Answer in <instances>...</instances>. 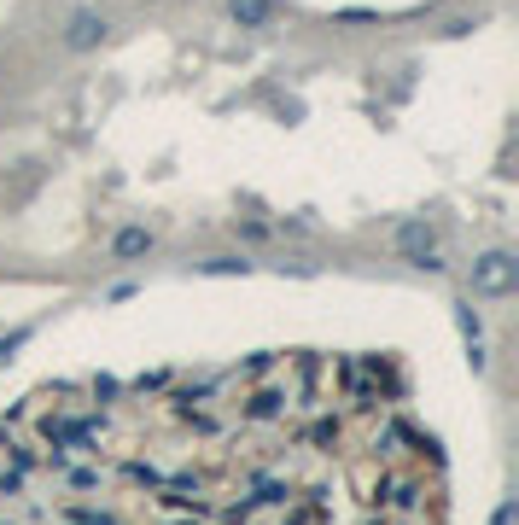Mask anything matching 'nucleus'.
Returning a JSON list of instances; mask_svg holds the SVG:
<instances>
[{
  "label": "nucleus",
  "mask_w": 519,
  "mask_h": 525,
  "mask_svg": "<svg viewBox=\"0 0 519 525\" xmlns=\"http://www.w3.org/2000/svg\"><path fill=\"white\" fill-rule=\"evenodd\" d=\"M514 286H519V263L508 251H485V257L473 263V292H479V298H508Z\"/></svg>",
  "instance_id": "obj_1"
},
{
  "label": "nucleus",
  "mask_w": 519,
  "mask_h": 525,
  "mask_svg": "<svg viewBox=\"0 0 519 525\" xmlns=\"http://www.w3.org/2000/svg\"><path fill=\"white\" fill-rule=\"evenodd\" d=\"M100 41H105V18L100 12H76V18H70V30H65L70 53H94Z\"/></svg>",
  "instance_id": "obj_2"
},
{
  "label": "nucleus",
  "mask_w": 519,
  "mask_h": 525,
  "mask_svg": "<svg viewBox=\"0 0 519 525\" xmlns=\"http://www.w3.org/2000/svg\"><path fill=\"white\" fill-rule=\"evenodd\" d=\"M228 12H234V24H240V30H263V24H269V12H275V0H228Z\"/></svg>",
  "instance_id": "obj_3"
},
{
  "label": "nucleus",
  "mask_w": 519,
  "mask_h": 525,
  "mask_svg": "<svg viewBox=\"0 0 519 525\" xmlns=\"http://www.w3.org/2000/svg\"><path fill=\"white\" fill-rule=\"evenodd\" d=\"M432 240H438V228H432V222H403V228H397V251H403V257H409V251H432Z\"/></svg>",
  "instance_id": "obj_4"
},
{
  "label": "nucleus",
  "mask_w": 519,
  "mask_h": 525,
  "mask_svg": "<svg viewBox=\"0 0 519 525\" xmlns=\"http://www.w3.org/2000/svg\"><path fill=\"white\" fill-rule=\"evenodd\" d=\"M111 251H117V257H146V251H152V234H146V228H123V234L111 240Z\"/></svg>",
  "instance_id": "obj_5"
},
{
  "label": "nucleus",
  "mask_w": 519,
  "mask_h": 525,
  "mask_svg": "<svg viewBox=\"0 0 519 525\" xmlns=\"http://www.w3.org/2000/svg\"><path fill=\"white\" fill-rule=\"evenodd\" d=\"M455 327L467 333V345H479V310L473 304H455Z\"/></svg>",
  "instance_id": "obj_6"
},
{
  "label": "nucleus",
  "mask_w": 519,
  "mask_h": 525,
  "mask_svg": "<svg viewBox=\"0 0 519 525\" xmlns=\"http://www.w3.org/2000/svg\"><path fill=\"white\" fill-rule=\"evenodd\" d=\"M245 269H251L245 257H210L205 263V275H245Z\"/></svg>",
  "instance_id": "obj_7"
},
{
  "label": "nucleus",
  "mask_w": 519,
  "mask_h": 525,
  "mask_svg": "<svg viewBox=\"0 0 519 525\" xmlns=\"http://www.w3.org/2000/svg\"><path fill=\"white\" fill-rule=\"evenodd\" d=\"M409 263L426 269V275H438V269H444V257H438V251H409Z\"/></svg>",
  "instance_id": "obj_8"
},
{
  "label": "nucleus",
  "mask_w": 519,
  "mask_h": 525,
  "mask_svg": "<svg viewBox=\"0 0 519 525\" xmlns=\"http://www.w3.org/2000/svg\"><path fill=\"white\" fill-rule=\"evenodd\" d=\"M24 345V333H12V339H6V345H0V362H6V350H18Z\"/></svg>",
  "instance_id": "obj_9"
}]
</instances>
